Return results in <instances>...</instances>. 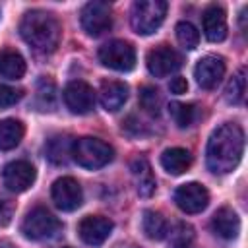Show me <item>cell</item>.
Wrapping results in <instances>:
<instances>
[{
	"label": "cell",
	"instance_id": "d6986e66",
	"mask_svg": "<svg viewBox=\"0 0 248 248\" xmlns=\"http://www.w3.org/2000/svg\"><path fill=\"white\" fill-rule=\"evenodd\" d=\"M192 165V153L184 147H169L163 151L161 155V167L169 172V174H182L190 169Z\"/></svg>",
	"mask_w": 248,
	"mask_h": 248
},
{
	"label": "cell",
	"instance_id": "277c9868",
	"mask_svg": "<svg viewBox=\"0 0 248 248\" xmlns=\"http://www.w3.org/2000/svg\"><path fill=\"white\" fill-rule=\"evenodd\" d=\"M167 8L169 6L165 0H138V2H134L132 12H130L132 29L138 35L155 33L167 16Z\"/></svg>",
	"mask_w": 248,
	"mask_h": 248
},
{
	"label": "cell",
	"instance_id": "4fadbf2b",
	"mask_svg": "<svg viewBox=\"0 0 248 248\" xmlns=\"http://www.w3.org/2000/svg\"><path fill=\"white\" fill-rule=\"evenodd\" d=\"M112 221L103 215H87L78 225L79 238L89 246H101L112 232Z\"/></svg>",
	"mask_w": 248,
	"mask_h": 248
},
{
	"label": "cell",
	"instance_id": "603a6c76",
	"mask_svg": "<svg viewBox=\"0 0 248 248\" xmlns=\"http://www.w3.org/2000/svg\"><path fill=\"white\" fill-rule=\"evenodd\" d=\"M72 145H74V140H70L68 136H54L48 140V143L45 145V153H46V159L54 165H64L70 155H72Z\"/></svg>",
	"mask_w": 248,
	"mask_h": 248
},
{
	"label": "cell",
	"instance_id": "ffe728a7",
	"mask_svg": "<svg viewBox=\"0 0 248 248\" xmlns=\"http://www.w3.org/2000/svg\"><path fill=\"white\" fill-rule=\"evenodd\" d=\"M141 229L145 232L147 238L151 240H163L169 236V221L165 219L163 213L159 211H153V209H147L143 211V217H141Z\"/></svg>",
	"mask_w": 248,
	"mask_h": 248
},
{
	"label": "cell",
	"instance_id": "ac0fdd59",
	"mask_svg": "<svg viewBox=\"0 0 248 248\" xmlns=\"http://www.w3.org/2000/svg\"><path fill=\"white\" fill-rule=\"evenodd\" d=\"M211 229H213V232L217 236H221L225 240H232L240 232V219H238L234 209L221 207L211 217Z\"/></svg>",
	"mask_w": 248,
	"mask_h": 248
},
{
	"label": "cell",
	"instance_id": "2e32d148",
	"mask_svg": "<svg viewBox=\"0 0 248 248\" xmlns=\"http://www.w3.org/2000/svg\"><path fill=\"white\" fill-rule=\"evenodd\" d=\"M128 99V85L124 81L107 79L99 87V103L107 112H116Z\"/></svg>",
	"mask_w": 248,
	"mask_h": 248
},
{
	"label": "cell",
	"instance_id": "d6a6232c",
	"mask_svg": "<svg viewBox=\"0 0 248 248\" xmlns=\"http://www.w3.org/2000/svg\"><path fill=\"white\" fill-rule=\"evenodd\" d=\"M66 248H68V246H66Z\"/></svg>",
	"mask_w": 248,
	"mask_h": 248
},
{
	"label": "cell",
	"instance_id": "ba28073f",
	"mask_svg": "<svg viewBox=\"0 0 248 248\" xmlns=\"http://www.w3.org/2000/svg\"><path fill=\"white\" fill-rule=\"evenodd\" d=\"M50 196H52L54 205L62 211H74L83 202V190H81L79 182L72 176H62V178L54 180Z\"/></svg>",
	"mask_w": 248,
	"mask_h": 248
},
{
	"label": "cell",
	"instance_id": "8fae6325",
	"mask_svg": "<svg viewBox=\"0 0 248 248\" xmlns=\"http://www.w3.org/2000/svg\"><path fill=\"white\" fill-rule=\"evenodd\" d=\"M64 103L74 114H87L95 107V91L89 83L74 79L64 87Z\"/></svg>",
	"mask_w": 248,
	"mask_h": 248
},
{
	"label": "cell",
	"instance_id": "cb8c5ba5",
	"mask_svg": "<svg viewBox=\"0 0 248 248\" xmlns=\"http://www.w3.org/2000/svg\"><path fill=\"white\" fill-rule=\"evenodd\" d=\"M246 95V68H238V72L229 79L225 87V99L231 105H240Z\"/></svg>",
	"mask_w": 248,
	"mask_h": 248
},
{
	"label": "cell",
	"instance_id": "44dd1931",
	"mask_svg": "<svg viewBox=\"0 0 248 248\" xmlns=\"http://www.w3.org/2000/svg\"><path fill=\"white\" fill-rule=\"evenodd\" d=\"M25 74V60L14 48L0 50V76L6 79H19Z\"/></svg>",
	"mask_w": 248,
	"mask_h": 248
},
{
	"label": "cell",
	"instance_id": "f546056e",
	"mask_svg": "<svg viewBox=\"0 0 248 248\" xmlns=\"http://www.w3.org/2000/svg\"><path fill=\"white\" fill-rule=\"evenodd\" d=\"M21 97H23V89H16V87L2 85V83H0V108L16 105Z\"/></svg>",
	"mask_w": 248,
	"mask_h": 248
},
{
	"label": "cell",
	"instance_id": "7c38bea8",
	"mask_svg": "<svg viewBox=\"0 0 248 248\" xmlns=\"http://www.w3.org/2000/svg\"><path fill=\"white\" fill-rule=\"evenodd\" d=\"M174 202L184 213H200L209 203V192L200 182H186L176 188Z\"/></svg>",
	"mask_w": 248,
	"mask_h": 248
},
{
	"label": "cell",
	"instance_id": "4dcf8cb0",
	"mask_svg": "<svg viewBox=\"0 0 248 248\" xmlns=\"http://www.w3.org/2000/svg\"><path fill=\"white\" fill-rule=\"evenodd\" d=\"M12 213H14V205L8 200H0V227H6L12 221Z\"/></svg>",
	"mask_w": 248,
	"mask_h": 248
},
{
	"label": "cell",
	"instance_id": "7a4b0ae2",
	"mask_svg": "<svg viewBox=\"0 0 248 248\" xmlns=\"http://www.w3.org/2000/svg\"><path fill=\"white\" fill-rule=\"evenodd\" d=\"M19 33L21 39L37 52L41 54H50L56 50L60 43V23L58 19L43 10H31L21 17L19 23Z\"/></svg>",
	"mask_w": 248,
	"mask_h": 248
},
{
	"label": "cell",
	"instance_id": "5bb4252c",
	"mask_svg": "<svg viewBox=\"0 0 248 248\" xmlns=\"http://www.w3.org/2000/svg\"><path fill=\"white\" fill-rule=\"evenodd\" d=\"M225 70H227V66H225V60L221 56L207 54V56L198 60V64L194 68V76H196V81L200 87L213 89L223 79Z\"/></svg>",
	"mask_w": 248,
	"mask_h": 248
},
{
	"label": "cell",
	"instance_id": "7402d4cb",
	"mask_svg": "<svg viewBox=\"0 0 248 248\" xmlns=\"http://www.w3.org/2000/svg\"><path fill=\"white\" fill-rule=\"evenodd\" d=\"M25 128L16 118H4L0 120V151H10L23 140Z\"/></svg>",
	"mask_w": 248,
	"mask_h": 248
},
{
	"label": "cell",
	"instance_id": "9a60e30c",
	"mask_svg": "<svg viewBox=\"0 0 248 248\" xmlns=\"http://www.w3.org/2000/svg\"><path fill=\"white\" fill-rule=\"evenodd\" d=\"M202 29L207 41L221 43L227 37V14L221 6H207L202 14Z\"/></svg>",
	"mask_w": 248,
	"mask_h": 248
},
{
	"label": "cell",
	"instance_id": "30bf717a",
	"mask_svg": "<svg viewBox=\"0 0 248 248\" xmlns=\"http://www.w3.org/2000/svg\"><path fill=\"white\" fill-rule=\"evenodd\" d=\"M35 176H37L35 167L27 161H12L2 170V182L14 194H21L29 190L35 182Z\"/></svg>",
	"mask_w": 248,
	"mask_h": 248
},
{
	"label": "cell",
	"instance_id": "3957f363",
	"mask_svg": "<svg viewBox=\"0 0 248 248\" xmlns=\"http://www.w3.org/2000/svg\"><path fill=\"white\" fill-rule=\"evenodd\" d=\"M112 157H114L112 145H108L107 141H103L99 138L85 136V138L74 140L72 159L78 165H81L83 169H89V170L101 169V167L108 165L112 161Z\"/></svg>",
	"mask_w": 248,
	"mask_h": 248
},
{
	"label": "cell",
	"instance_id": "5b68a950",
	"mask_svg": "<svg viewBox=\"0 0 248 248\" xmlns=\"http://www.w3.org/2000/svg\"><path fill=\"white\" fill-rule=\"evenodd\" d=\"M60 231V221L45 207H33L21 223V232L29 240L52 238Z\"/></svg>",
	"mask_w": 248,
	"mask_h": 248
},
{
	"label": "cell",
	"instance_id": "52a82bcc",
	"mask_svg": "<svg viewBox=\"0 0 248 248\" xmlns=\"http://www.w3.org/2000/svg\"><path fill=\"white\" fill-rule=\"evenodd\" d=\"M81 27L89 37H101L112 27V10L107 2H87L79 14Z\"/></svg>",
	"mask_w": 248,
	"mask_h": 248
},
{
	"label": "cell",
	"instance_id": "8992f818",
	"mask_svg": "<svg viewBox=\"0 0 248 248\" xmlns=\"http://www.w3.org/2000/svg\"><path fill=\"white\" fill-rule=\"evenodd\" d=\"M99 62L116 72H130L136 66V50L128 41H108L99 48Z\"/></svg>",
	"mask_w": 248,
	"mask_h": 248
},
{
	"label": "cell",
	"instance_id": "e0dca14e",
	"mask_svg": "<svg viewBox=\"0 0 248 248\" xmlns=\"http://www.w3.org/2000/svg\"><path fill=\"white\" fill-rule=\"evenodd\" d=\"M130 170H132L136 192L141 198H149L155 192V176H153V170H151L149 161L145 157H136L130 163Z\"/></svg>",
	"mask_w": 248,
	"mask_h": 248
},
{
	"label": "cell",
	"instance_id": "4316f807",
	"mask_svg": "<svg viewBox=\"0 0 248 248\" xmlns=\"http://www.w3.org/2000/svg\"><path fill=\"white\" fill-rule=\"evenodd\" d=\"M54 99H56V87H54L52 79L41 78L37 83V103H39L41 110H50L54 107Z\"/></svg>",
	"mask_w": 248,
	"mask_h": 248
},
{
	"label": "cell",
	"instance_id": "484cf974",
	"mask_svg": "<svg viewBox=\"0 0 248 248\" xmlns=\"http://www.w3.org/2000/svg\"><path fill=\"white\" fill-rule=\"evenodd\" d=\"M169 112H170V116L178 128H188L196 120V107L190 103L188 105L186 103H170Z\"/></svg>",
	"mask_w": 248,
	"mask_h": 248
},
{
	"label": "cell",
	"instance_id": "9c48e42d",
	"mask_svg": "<svg viewBox=\"0 0 248 248\" xmlns=\"http://www.w3.org/2000/svg\"><path fill=\"white\" fill-rule=\"evenodd\" d=\"M182 66L180 54L169 45H159L147 52V70L155 78H167Z\"/></svg>",
	"mask_w": 248,
	"mask_h": 248
},
{
	"label": "cell",
	"instance_id": "1f68e13d",
	"mask_svg": "<svg viewBox=\"0 0 248 248\" xmlns=\"http://www.w3.org/2000/svg\"><path fill=\"white\" fill-rule=\"evenodd\" d=\"M169 89H170L174 95H182V93H186V89H188V81H186V78H182V76L172 78L170 83H169Z\"/></svg>",
	"mask_w": 248,
	"mask_h": 248
},
{
	"label": "cell",
	"instance_id": "6da1fadb",
	"mask_svg": "<svg viewBox=\"0 0 248 248\" xmlns=\"http://www.w3.org/2000/svg\"><path fill=\"white\" fill-rule=\"evenodd\" d=\"M244 151V132L234 122H225L207 140L205 163L215 174H227L240 163Z\"/></svg>",
	"mask_w": 248,
	"mask_h": 248
},
{
	"label": "cell",
	"instance_id": "d4e9b609",
	"mask_svg": "<svg viewBox=\"0 0 248 248\" xmlns=\"http://www.w3.org/2000/svg\"><path fill=\"white\" fill-rule=\"evenodd\" d=\"M161 105H163V99H161L159 89H155L153 85H143L140 89V107L147 114L157 116L161 112Z\"/></svg>",
	"mask_w": 248,
	"mask_h": 248
},
{
	"label": "cell",
	"instance_id": "83f0119b",
	"mask_svg": "<svg viewBox=\"0 0 248 248\" xmlns=\"http://www.w3.org/2000/svg\"><path fill=\"white\" fill-rule=\"evenodd\" d=\"M174 31H176L178 43H180L184 48L192 50V48L198 46V43H200V33H198V29H196L190 21H178L176 27H174Z\"/></svg>",
	"mask_w": 248,
	"mask_h": 248
},
{
	"label": "cell",
	"instance_id": "f1b7e54d",
	"mask_svg": "<svg viewBox=\"0 0 248 248\" xmlns=\"http://www.w3.org/2000/svg\"><path fill=\"white\" fill-rule=\"evenodd\" d=\"M170 232V246L172 248H190L194 242V229L188 223H178Z\"/></svg>",
	"mask_w": 248,
	"mask_h": 248
}]
</instances>
